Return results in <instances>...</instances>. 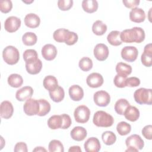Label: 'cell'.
Wrapping results in <instances>:
<instances>
[{"mask_svg": "<svg viewBox=\"0 0 152 152\" xmlns=\"http://www.w3.org/2000/svg\"><path fill=\"white\" fill-rule=\"evenodd\" d=\"M120 38L122 42L140 43L144 40L145 32L142 28L134 27L121 32Z\"/></svg>", "mask_w": 152, "mask_h": 152, "instance_id": "1", "label": "cell"}, {"mask_svg": "<svg viewBox=\"0 0 152 152\" xmlns=\"http://www.w3.org/2000/svg\"><path fill=\"white\" fill-rule=\"evenodd\" d=\"M93 122L97 127L107 128L113 125L114 119L112 115L107 112L103 110H99L94 113Z\"/></svg>", "mask_w": 152, "mask_h": 152, "instance_id": "2", "label": "cell"}, {"mask_svg": "<svg viewBox=\"0 0 152 152\" xmlns=\"http://www.w3.org/2000/svg\"><path fill=\"white\" fill-rule=\"evenodd\" d=\"M135 101L140 104H148L152 103V90L151 88H140L134 93Z\"/></svg>", "mask_w": 152, "mask_h": 152, "instance_id": "3", "label": "cell"}, {"mask_svg": "<svg viewBox=\"0 0 152 152\" xmlns=\"http://www.w3.org/2000/svg\"><path fill=\"white\" fill-rule=\"evenodd\" d=\"M4 61L8 65L16 64L20 59L18 50L13 46H8L4 48L2 52Z\"/></svg>", "mask_w": 152, "mask_h": 152, "instance_id": "4", "label": "cell"}, {"mask_svg": "<svg viewBox=\"0 0 152 152\" xmlns=\"http://www.w3.org/2000/svg\"><path fill=\"white\" fill-rule=\"evenodd\" d=\"M90 116V110L85 105L78 106L74 110V116L77 122L84 124L88 122Z\"/></svg>", "mask_w": 152, "mask_h": 152, "instance_id": "5", "label": "cell"}, {"mask_svg": "<svg viewBox=\"0 0 152 152\" xmlns=\"http://www.w3.org/2000/svg\"><path fill=\"white\" fill-rule=\"evenodd\" d=\"M23 110L28 116L37 115L40 110V104L38 100L31 98L27 99L24 104Z\"/></svg>", "mask_w": 152, "mask_h": 152, "instance_id": "6", "label": "cell"}, {"mask_svg": "<svg viewBox=\"0 0 152 152\" xmlns=\"http://www.w3.org/2000/svg\"><path fill=\"white\" fill-rule=\"evenodd\" d=\"M121 55L122 58L125 61L132 62L137 59L138 55V51L135 46H128L122 48Z\"/></svg>", "mask_w": 152, "mask_h": 152, "instance_id": "7", "label": "cell"}, {"mask_svg": "<svg viewBox=\"0 0 152 152\" xmlns=\"http://www.w3.org/2000/svg\"><path fill=\"white\" fill-rule=\"evenodd\" d=\"M93 100L97 106L105 107L110 102V96L107 91L100 90L94 94Z\"/></svg>", "mask_w": 152, "mask_h": 152, "instance_id": "8", "label": "cell"}, {"mask_svg": "<svg viewBox=\"0 0 152 152\" xmlns=\"http://www.w3.org/2000/svg\"><path fill=\"white\" fill-rule=\"evenodd\" d=\"M21 20L15 16L8 17L4 23V28L9 33H14L18 30L21 26Z\"/></svg>", "mask_w": 152, "mask_h": 152, "instance_id": "9", "label": "cell"}, {"mask_svg": "<svg viewBox=\"0 0 152 152\" xmlns=\"http://www.w3.org/2000/svg\"><path fill=\"white\" fill-rule=\"evenodd\" d=\"M125 144L128 148L132 147L137 150H142L144 146V142L141 137L137 134H132L125 140Z\"/></svg>", "mask_w": 152, "mask_h": 152, "instance_id": "10", "label": "cell"}, {"mask_svg": "<svg viewBox=\"0 0 152 152\" xmlns=\"http://www.w3.org/2000/svg\"><path fill=\"white\" fill-rule=\"evenodd\" d=\"M94 57L99 61H105L109 56L108 47L103 43L97 44L93 50Z\"/></svg>", "mask_w": 152, "mask_h": 152, "instance_id": "11", "label": "cell"}, {"mask_svg": "<svg viewBox=\"0 0 152 152\" xmlns=\"http://www.w3.org/2000/svg\"><path fill=\"white\" fill-rule=\"evenodd\" d=\"M104 82L103 76L97 72H93L89 74L86 78L87 84L91 88L101 87Z\"/></svg>", "mask_w": 152, "mask_h": 152, "instance_id": "12", "label": "cell"}, {"mask_svg": "<svg viewBox=\"0 0 152 152\" xmlns=\"http://www.w3.org/2000/svg\"><path fill=\"white\" fill-rule=\"evenodd\" d=\"M43 58L46 61L53 60L57 55L56 48L52 44H46L44 45L41 50Z\"/></svg>", "mask_w": 152, "mask_h": 152, "instance_id": "13", "label": "cell"}, {"mask_svg": "<svg viewBox=\"0 0 152 152\" xmlns=\"http://www.w3.org/2000/svg\"><path fill=\"white\" fill-rule=\"evenodd\" d=\"M141 61L142 65L147 67L152 65V45L148 43L144 48V52L141 56Z\"/></svg>", "mask_w": 152, "mask_h": 152, "instance_id": "14", "label": "cell"}, {"mask_svg": "<svg viewBox=\"0 0 152 152\" xmlns=\"http://www.w3.org/2000/svg\"><path fill=\"white\" fill-rule=\"evenodd\" d=\"M14 107L12 103L8 100L3 101L1 103L0 115L5 119H10L13 115Z\"/></svg>", "mask_w": 152, "mask_h": 152, "instance_id": "15", "label": "cell"}, {"mask_svg": "<svg viewBox=\"0 0 152 152\" xmlns=\"http://www.w3.org/2000/svg\"><path fill=\"white\" fill-rule=\"evenodd\" d=\"M33 89L30 86H24L18 90L15 93V98L20 102L30 99L33 94Z\"/></svg>", "mask_w": 152, "mask_h": 152, "instance_id": "16", "label": "cell"}, {"mask_svg": "<svg viewBox=\"0 0 152 152\" xmlns=\"http://www.w3.org/2000/svg\"><path fill=\"white\" fill-rule=\"evenodd\" d=\"M100 141L96 137L88 138L84 144V147L86 152H98L100 150Z\"/></svg>", "mask_w": 152, "mask_h": 152, "instance_id": "17", "label": "cell"}, {"mask_svg": "<svg viewBox=\"0 0 152 152\" xmlns=\"http://www.w3.org/2000/svg\"><path fill=\"white\" fill-rule=\"evenodd\" d=\"M129 19L131 21L140 23L145 19V14L144 11L140 8H135L129 12Z\"/></svg>", "mask_w": 152, "mask_h": 152, "instance_id": "18", "label": "cell"}, {"mask_svg": "<svg viewBox=\"0 0 152 152\" xmlns=\"http://www.w3.org/2000/svg\"><path fill=\"white\" fill-rule=\"evenodd\" d=\"M42 68V62L39 58L35 61L26 63L27 72L31 75H36L39 73Z\"/></svg>", "mask_w": 152, "mask_h": 152, "instance_id": "19", "label": "cell"}, {"mask_svg": "<svg viewBox=\"0 0 152 152\" xmlns=\"http://www.w3.org/2000/svg\"><path fill=\"white\" fill-rule=\"evenodd\" d=\"M68 93L70 98L73 101L78 102L84 97L83 89L78 85L71 86L69 88Z\"/></svg>", "mask_w": 152, "mask_h": 152, "instance_id": "20", "label": "cell"}, {"mask_svg": "<svg viewBox=\"0 0 152 152\" xmlns=\"http://www.w3.org/2000/svg\"><path fill=\"white\" fill-rule=\"evenodd\" d=\"M25 25L28 28H35L39 27L40 23V17L34 13L27 14L24 19Z\"/></svg>", "mask_w": 152, "mask_h": 152, "instance_id": "21", "label": "cell"}, {"mask_svg": "<svg viewBox=\"0 0 152 152\" xmlns=\"http://www.w3.org/2000/svg\"><path fill=\"white\" fill-rule=\"evenodd\" d=\"M87 130L82 126H75L71 131L70 135L71 138L77 141H81L87 137Z\"/></svg>", "mask_w": 152, "mask_h": 152, "instance_id": "22", "label": "cell"}, {"mask_svg": "<svg viewBox=\"0 0 152 152\" xmlns=\"http://www.w3.org/2000/svg\"><path fill=\"white\" fill-rule=\"evenodd\" d=\"M124 115L127 120L135 122L140 117V111L136 107L129 105L125 110Z\"/></svg>", "mask_w": 152, "mask_h": 152, "instance_id": "23", "label": "cell"}, {"mask_svg": "<svg viewBox=\"0 0 152 152\" xmlns=\"http://www.w3.org/2000/svg\"><path fill=\"white\" fill-rule=\"evenodd\" d=\"M69 32L70 31L69 30L64 28L57 29L53 33V38L57 42H65L68 39Z\"/></svg>", "mask_w": 152, "mask_h": 152, "instance_id": "24", "label": "cell"}, {"mask_svg": "<svg viewBox=\"0 0 152 152\" xmlns=\"http://www.w3.org/2000/svg\"><path fill=\"white\" fill-rule=\"evenodd\" d=\"M43 86L45 89L53 91L58 87V83L56 78L53 75H48L45 77L43 82Z\"/></svg>", "mask_w": 152, "mask_h": 152, "instance_id": "25", "label": "cell"}, {"mask_svg": "<svg viewBox=\"0 0 152 152\" xmlns=\"http://www.w3.org/2000/svg\"><path fill=\"white\" fill-rule=\"evenodd\" d=\"M98 2L96 0H84L82 2L83 10L89 14L96 12L98 9Z\"/></svg>", "mask_w": 152, "mask_h": 152, "instance_id": "26", "label": "cell"}, {"mask_svg": "<svg viewBox=\"0 0 152 152\" xmlns=\"http://www.w3.org/2000/svg\"><path fill=\"white\" fill-rule=\"evenodd\" d=\"M50 99L56 103L61 102L64 100L65 97V91L64 88L59 86L53 91H49Z\"/></svg>", "mask_w": 152, "mask_h": 152, "instance_id": "27", "label": "cell"}, {"mask_svg": "<svg viewBox=\"0 0 152 152\" xmlns=\"http://www.w3.org/2000/svg\"><path fill=\"white\" fill-rule=\"evenodd\" d=\"M62 125V118L61 115H55L50 116L48 120V125L51 129L61 128Z\"/></svg>", "mask_w": 152, "mask_h": 152, "instance_id": "28", "label": "cell"}, {"mask_svg": "<svg viewBox=\"0 0 152 152\" xmlns=\"http://www.w3.org/2000/svg\"><path fill=\"white\" fill-rule=\"evenodd\" d=\"M107 26L101 20L96 21L92 26V31L97 36L103 35L107 31Z\"/></svg>", "mask_w": 152, "mask_h": 152, "instance_id": "29", "label": "cell"}, {"mask_svg": "<svg viewBox=\"0 0 152 152\" xmlns=\"http://www.w3.org/2000/svg\"><path fill=\"white\" fill-rule=\"evenodd\" d=\"M120 34L121 32L119 31H112L108 34L107 36V42L112 46H117L121 45L122 43V42L120 38Z\"/></svg>", "mask_w": 152, "mask_h": 152, "instance_id": "30", "label": "cell"}, {"mask_svg": "<svg viewBox=\"0 0 152 152\" xmlns=\"http://www.w3.org/2000/svg\"><path fill=\"white\" fill-rule=\"evenodd\" d=\"M116 72L117 74L123 75V76H128L130 75L132 72V67L131 65L126 64L124 62H118L116 66Z\"/></svg>", "mask_w": 152, "mask_h": 152, "instance_id": "31", "label": "cell"}, {"mask_svg": "<svg viewBox=\"0 0 152 152\" xmlns=\"http://www.w3.org/2000/svg\"><path fill=\"white\" fill-rule=\"evenodd\" d=\"M7 81L11 87L18 88L22 86L23 79L22 77L18 74H12L8 77Z\"/></svg>", "mask_w": 152, "mask_h": 152, "instance_id": "32", "label": "cell"}, {"mask_svg": "<svg viewBox=\"0 0 152 152\" xmlns=\"http://www.w3.org/2000/svg\"><path fill=\"white\" fill-rule=\"evenodd\" d=\"M129 105L130 104L126 99H120L115 103V110L118 115H124L125 110Z\"/></svg>", "mask_w": 152, "mask_h": 152, "instance_id": "33", "label": "cell"}, {"mask_svg": "<svg viewBox=\"0 0 152 152\" xmlns=\"http://www.w3.org/2000/svg\"><path fill=\"white\" fill-rule=\"evenodd\" d=\"M37 40V36L33 32H26L22 37L23 43L26 46H33L36 43Z\"/></svg>", "mask_w": 152, "mask_h": 152, "instance_id": "34", "label": "cell"}, {"mask_svg": "<svg viewBox=\"0 0 152 152\" xmlns=\"http://www.w3.org/2000/svg\"><path fill=\"white\" fill-rule=\"evenodd\" d=\"M102 139L106 145H111L116 142V136L112 131H106L102 134Z\"/></svg>", "mask_w": 152, "mask_h": 152, "instance_id": "35", "label": "cell"}, {"mask_svg": "<svg viewBox=\"0 0 152 152\" xmlns=\"http://www.w3.org/2000/svg\"><path fill=\"white\" fill-rule=\"evenodd\" d=\"M40 104V110L37 114L39 116H43L46 115L50 110L51 106L49 102L45 99H39L38 100Z\"/></svg>", "mask_w": 152, "mask_h": 152, "instance_id": "36", "label": "cell"}, {"mask_svg": "<svg viewBox=\"0 0 152 152\" xmlns=\"http://www.w3.org/2000/svg\"><path fill=\"white\" fill-rule=\"evenodd\" d=\"M116 131L119 135L124 136L128 134L131 132V126L128 123L124 121H122L117 124Z\"/></svg>", "mask_w": 152, "mask_h": 152, "instance_id": "37", "label": "cell"}, {"mask_svg": "<svg viewBox=\"0 0 152 152\" xmlns=\"http://www.w3.org/2000/svg\"><path fill=\"white\" fill-rule=\"evenodd\" d=\"M49 151L50 152H64V148L59 140H52L49 144Z\"/></svg>", "mask_w": 152, "mask_h": 152, "instance_id": "38", "label": "cell"}, {"mask_svg": "<svg viewBox=\"0 0 152 152\" xmlns=\"http://www.w3.org/2000/svg\"><path fill=\"white\" fill-rule=\"evenodd\" d=\"M78 65L83 71L87 72L92 68L93 61L88 57H83L80 60Z\"/></svg>", "mask_w": 152, "mask_h": 152, "instance_id": "39", "label": "cell"}, {"mask_svg": "<svg viewBox=\"0 0 152 152\" xmlns=\"http://www.w3.org/2000/svg\"><path fill=\"white\" fill-rule=\"evenodd\" d=\"M23 59L25 62H29L38 59L36 50L34 49H27L23 53Z\"/></svg>", "mask_w": 152, "mask_h": 152, "instance_id": "40", "label": "cell"}, {"mask_svg": "<svg viewBox=\"0 0 152 152\" xmlns=\"http://www.w3.org/2000/svg\"><path fill=\"white\" fill-rule=\"evenodd\" d=\"M126 78V76H123L119 74H116L113 79V83L115 86L118 88L125 87Z\"/></svg>", "mask_w": 152, "mask_h": 152, "instance_id": "41", "label": "cell"}, {"mask_svg": "<svg viewBox=\"0 0 152 152\" xmlns=\"http://www.w3.org/2000/svg\"><path fill=\"white\" fill-rule=\"evenodd\" d=\"M12 8V3L10 0H4L0 1V10L2 13H8Z\"/></svg>", "mask_w": 152, "mask_h": 152, "instance_id": "42", "label": "cell"}, {"mask_svg": "<svg viewBox=\"0 0 152 152\" xmlns=\"http://www.w3.org/2000/svg\"><path fill=\"white\" fill-rule=\"evenodd\" d=\"M72 0H59L58 1V7L61 11H68L72 8Z\"/></svg>", "mask_w": 152, "mask_h": 152, "instance_id": "43", "label": "cell"}, {"mask_svg": "<svg viewBox=\"0 0 152 152\" xmlns=\"http://www.w3.org/2000/svg\"><path fill=\"white\" fill-rule=\"evenodd\" d=\"M140 80L135 77L127 78L126 80V86L129 87H137L140 84Z\"/></svg>", "mask_w": 152, "mask_h": 152, "instance_id": "44", "label": "cell"}, {"mask_svg": "<svg viewBox=\"0 0 152 152\" xmlns=\"http://www.w3.org/2000/svg\"><path fill=\"white\" fill-rule=\"evenodd\" d=\"M78 36L77 34L75 33V32L70 31L69 34L68 35V39H66V40L65 43L66 45H69V46L73 45L78 41Z\"/></svg>", "mask_w": 152, "mask_h": 152, "instance_id": "45", "label": "cell"}, {"mask_svg": "<svg viewBox=\"0 0 152 152\" xmlns=\"http://www.w3.org/2000/svg\"><path fill=\"white\" fill-rule=\"evenodd\" d=\"M61 116L62 118V125L61 129H68L71 125L72 121L71 117L67 114H62Z\"/></svg>", "mask_w": 152, "mask_h": 152, "instance_id": "46", "label": "cell"}, {"mask_svg": "<svg viewBox=\"0 0 152 152\" xmlns=\"http://www.w3.org/2000/svg\"><path fill=\"white\" fill-rule=\"evenodd\" d=\"M142 135L147 140H151L152 139V126L151 125H148L145 126L141 131Z\"/></svg>", "mask_w": 152, "mask_h": 152, "instance_id": "47", "label": "cell"}, {"mask_svg": "<svg viewBox=\"0 0 152 152\" xmlns=\"http://www.w3.org/2000/svg\"><path fill=\"white\" fill-rule=\"evenodd\" d=\"M124 5L128 8H135L138 6L140 1V0H123Z\"/></svg>", "mask_w": 152, "mask_h": 152, "instance_id": "48", "label": "cell"}, {"mask_svg": "<svg viewBox=\"0 0 152 152\" xmlns=\"http://www.w3.org/2000/svg\"><path fill=\"white\" fill-rule=\"evenodd\" d=\"M14 151L15 152H19V151H23V152H27V144L24 142H17L14 147Z\"/></svg>", "mask_w": 152, "mask_h": 152, "instance_id": "49", "label": "cell"}, {"mask_svg": "<svg viewBox=\"0 0 152 152\" xmlns=\"http://www.w3.org/2000/svg\"><path fill=\"white\" fill-rule=\"evenodd\" d=\"M68 151L69 152H72V151H74V152H81V148L80 147V146H78V145H75V146H72L71 147L69 150H68Z\"/></svg>", "mask_w": 152, "mask_h": 152, "instance_id": "50", "label": "cell"}, {"mask_svg": "<svg viewBox=\"0 0 152 152\" xmlns=\"http://www.w3.org/2000/svg\"><path fill=\"white\" fill-rule=\"evenodd\" d=\"M33 151H46V150L43 147H36L33 150Z\"/></svg>", "mask_w": 152, "mask_h": 152, "instance_id": "51", "label": "cell"}, {"mask_svg": "<svg viewBox=\"0 0 152 152\" xmlns=\"http://www.w3.org/2000/svg\"><path fill=\"white\" fill-rule=\"evenodd\" d=\"M125 151H138V150L134 148H132V147H129Z\"/></svg>", "mask_w": 152, "mask_h": 152, "instance_id": "52", "label": "cell"}]
</instances>
